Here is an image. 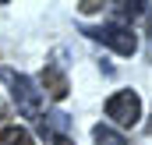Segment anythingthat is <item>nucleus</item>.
I'll list each match as a JSON object with an SVG mask.
<instances>
[{
	"instance_id": "f257e3e1",
	"label": "nucleus",
	"mask_w": 152,
	"mask_h": 145,
	"mask_svg": "<svg viewBox=\"0 0 152 145\" xmlns=\"http://www.w3.org/2000/svg\"><path fill=\"white\" fill-rule=\"evenodd\" d=\"M0 81L11 89V99L18 103V113L28 117V120H39L42 117V92L36 89V81L28 74H18L11 67H0Z\"/></svg>"
},
{
	"instance_id": "f03ea898",
	"label": "nucleus",
	"mask_w": 152,
	"mask_h": 145,
	"mask_svg": "<svg viewBox=\"0 0 152 145\" xmlns=\"http://www.w3.org/2000/svg\"><path fill=\"white\" fill-rule=\"evenodd\" d=\"M88 39H96V42H103V46H110L113 53H120V57H131L134 50H138V39H134V32L127 29V25H88V29H81Z\"/></svg>"
},
{
	"instance_id": "7ed1b4c3",
	"label": "nucleus",
	"mask_w": 152,
	"mask_h": 145,
	"mask_svg": "<svg viewBox=\"0 0 152 145\" xmlns=\"http://www.w3.org/2000/svg\"><path fill=\"white\" fill-rule=\"evenodd\" d=\"M106 117L113 124H120V127H134L142 120V99H138V92H131V89L113 92L106 99Z\"/></svg>"
},
{
	"instance_id": "20e7f679",
	"label": "nucleus",
	"mask_w": 152,
	"mask_h": 145,
	"mask_svg": "<svg viewBox=\"0 0 152 145\" xmlns=\"http://www.w3.org/2000/svg\"><path fill=\"white\" fill-rule=\"evenodd\" d=\"M39 85H42L39 92H46L50 99H64V96L71 92V85H67V74L60 71V64H57V60L42 67V78H39Z\"/></svg>"
},
{
	"instance_id": "39448f33",
	"label": "nucleus",
	"mask_w": 152,
	"mask_h": 145,
	"mask_svg": "<svg viewBox=\"0 0 152 145\" xmlns=\"http://www.w3.org/2000/svg\"><path fill=\"white\" fill-rule=\"evenodd\" d=\"M149 14H152L149 4H117L113 7V18H120V21H138V18H149Z\"/></svg>"
},
{
	"instance_id": "423d86ee",
	"label": "nucleus",
	"mask_w": 152,
	"mask_h": 145,
	"mask_svg": "<svg viewBox=\"0 0 152 145\" xmlns=\"http://www.w3.org/2000/svg\"><path fill=\"white\" fill-rule=\"evenodd\" d=\"M39 127H42L46 138H53L57 131H67V127H71V117H67V113H50V120L39 117ZM57 138H60V135H57Z\"/></svg>"
},
{
	"instance_id": "0eeeda50",
	"label": "nucleus",
	"mask_w": 152,
	"mask_h": 145,
	"mask_svg": "<svg viewBox=\"0 0 152 145\" xmlns=\"http://www.w3.org/2000/svg\"><path fill=\"white\" fill-rule=\"evenodd\" d=\"M92 138H96V145H127V138L120 131H113L110 124H96L92 127Z\"/></svg>"
},
{
	"instance_id": "6e6552de",
	"label": "nucleus",
	"mask_w": 152,
	"mask_h": 145,
	"mask_svg": "<svg viewBox=\"0 0 152 145\" xmlns=\"http://www.w3.org/2000/svg\"><path fill=\"white\" fill-rule=\"evenodd\" d=\"M0 145H36V142H32V135H28L25 127L11 124V127H4V131H0Z\"/></svg>"
},
{
	"instance_id": "1a4fd4ad",
	"label": "nucleus",
	"mask_w": 152,
	"mask_h": 145,
	"mask_svg": "<svg viewBox=\"0 0 152 145\" xmlns=\"http://www.w3.org/2000/svg\"><path fill=\"white\" fill-rule=\"evenodd\" d=\"M96 11H103L99 0H85V4H81V14H96Z\"/></svg>"
},
{
	"instance_id": "9d476101",
	"label": "nucleus",
	"mask_w": 152,
	"mask_h": 145,
	"mask_svg": "<svg viewBox=\"0 0 152 145\" xmlns=\"http://www.w3.org/2000/svg\"><path fill=\"white\" fill-rule=\"evenodd\" d=\"M53 145H75V142H71L67 135H60V138H53Z\"/></svg>"
},
{
	"instance_id": "9b49d317",
	"label": "nucleus",
	"mask_w": 152,
	"mask_h": 145,
	"mask_svg": "<svg viewBox=\"0 0 152 145\" xmlns=\"http://www.w3.org/2000/svg\"><path fill=\"white\" fill-rule=\"evenodd\" d=\"M145 135H152V117H149V120H145Z\"/></svg>"
}]
</instances>
